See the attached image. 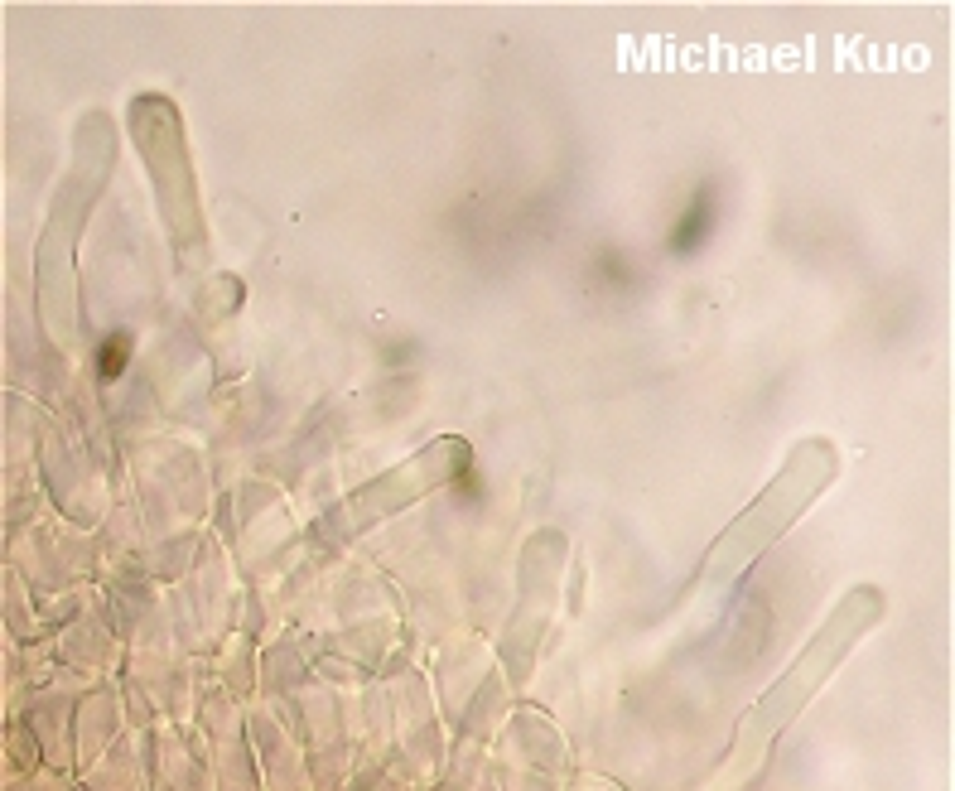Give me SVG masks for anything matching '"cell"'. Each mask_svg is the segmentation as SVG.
Returning <instances> with one entry per match:
<instances>
[{"label":"cell","mask_w":955,"mask_h":791,"mask_svg":"<svg viewBox=\"0 0 955 791\" xmlns=\"http://www.w3.org/2000/svg\"><path fill=\"white\" fill-rule=\"evenodd\" d=\"M710 222H714V198H710V193H700V198H695V208H690V218L676 227V246L690 251V246L700 242V232H705Z\"/></svg>","instance_id":"obj_1"}]
</instances>
